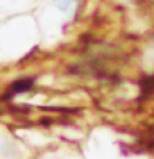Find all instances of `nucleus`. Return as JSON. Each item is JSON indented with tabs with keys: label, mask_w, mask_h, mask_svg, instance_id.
Returning <instances> with one entry per match:
<instances>
[{
	"label": "nucleus",
	"mask_w": 154,
	"mask_h": 159,
	"mask_svg": "<svg viewBox=\"0 0 154 159\" xmlns=\"http://www.w3.org/2000/svg\"><path fill=\"white\" fill-rule=\"evenodd\" d=\"M30 86H32V80H20V81L13 83L12 88L8 89V96H13V94H18L25 91V89H28Z\"/></svg>",
	"instance_id": "1"
},
{
	"label": "nucleus",
	"mask_w": 154,
	"mask_h": 159,
	"mask_svg": "<svg viewBox=\"0 0 154 159\" xmlns=\"http://www.w3.org/2000/svg\"><path fill=\"white\" fill-rule=\"evenodd\" d=\"M53 3L61 10V12H73L75 7H76V0H53Z\"/></svg>",
	"instance_id": "2"
}]
</instances>
